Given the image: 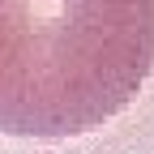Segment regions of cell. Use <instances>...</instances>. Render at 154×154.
I'll use <instances>...</instances> for the list:
<instances>
[{
    "label": "cell",
    "instance_id": "6da1fadb",
    "mask_svg": "<svg viewBox=\"0 0 154 154\" xmlns=\"http://www.w3.org/2000/svg\"><path fill=\"white\" fill-rule=\"evenodd\" d=\"M154 69V0H0V128L64 137L120 111Z\"/></svg>",
    "mask_w": 154,
    "mask_h": 154
}]
</instances>
